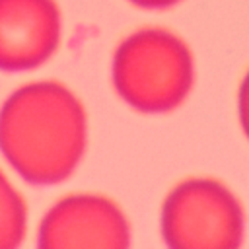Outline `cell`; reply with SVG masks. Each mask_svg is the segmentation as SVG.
Returning <instances> with one entry per match:
<instances>
[{"label":"cell","instance_id":"2","mask_svg":"<svg viewBox=\"0 0 249 249\" xmlns=\"http://www.w3.org/2000/svg\"><path fill=\"white\" fill-rule=\"evenodd\" d=\"M111 80L121 99L146 115L177 109L195 86V58L187 43L160 27L128 35L115 51Z\"/></svg>","mask_w":249,"mask_h":249},{"label":"cell","instance_id":"7","mask_svg":"<svg viewBox=\"0 0 249 249\" xmlns=\"http://www.w3.org/2000/svg\"><path fill=\"white\" fill-rule=\"evenodd\" d=\"M237 119H239L241 132L249 140V70L241 78L239 89H237Z\"/></svg>","mask_w":249,"mask_h":249},{"label":"cell","instance_id":"5","mask_svg":"<svg viewBox=\"0 0 249 249\" xmlns=\"http://www.w3.org/2000/svg\"><path fill=\"white\" fill-rule=\"evenodd\" d=\"M62 18L54 0H0V70L25 72L56 51Z\"/></svg>","mask_w":249,"mask_h":249},{"label":"cell","instance_id":"1","mask_svg":"<svg viewBox=\"0 0 249 249\" xmlns=\"http://www.w3.org/2000/svg\"><path fill=\"white\" fill-rule=\"evenodd\" d=\"M86 140V111L58 82L25 84L0 107V152L31 185H56L70 177Z\"/></svg>","mask_w":249,"mask_h":249},{"label":"cell","instance_id":"6","mask_svg":"<svg viewBox=\"0 0 249 249\" xmlns=\"http://www.w3.org/2000/svg\"><path fill=\"white\" fill-rule=\"evenodd\" d=\"M25 202L0 171V249H19L25 237Z\"/></svg>","mask_w":249,"mask_h":249},{"label":"cell","instance_id":"4","mask_svg":"<svg viewBox=\"0 0 249 249\" xmlns=\"http://www.w3.org/2000/svg\"><path fill=\"white\" fill-rule=\"evenodd\" d=\"M37 249H130L128 220L107 196L70 195L43 216Z\"/></svg>","mask_w":249,"mask_h":249},{"label":"cell","instance_id":"3","mask_svg":"<svg viewBox=\"0 0 249 249\" xmlns=\"http://www.w3.org/2000/svg\"><path fill=\"white\" fill-rule=\"evenodd\" d=\"M160 230L167 249H241L245 208L222 181L191 177L167 193Z\"/></svg>","mask_w":249,"mask_h":249},{"label":"cell","instance_id":"8","mask_svg":"<svg viewBox=\"0 0 249 249\" xmlns=\"http://www.w3.org/2000/svg\"><path fill=\"white\" fill-rule=\"evenodd\" d=\"M128 2H132L134 6L144 8V10H167V8L177 6L183 0H128Z\"/></svg>","mask_w":249,"mask_h":249}]
</instances>
